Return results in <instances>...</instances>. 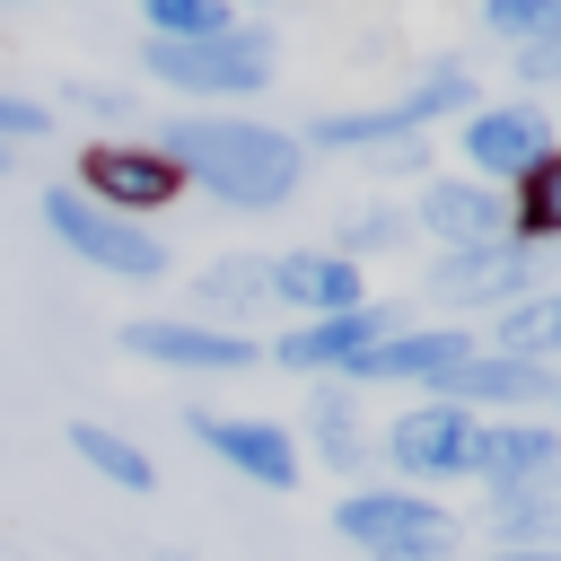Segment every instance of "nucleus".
<instances>
[{"label":"nucleus","mask_w":561,"mask_h":561,"mask_svg":"<svg viewBox=\"0 0 561 561\" xmlns=\"http://www.w3.org/2000/svg\"><path fill=\"white\" fill-rule=\"evenodd\" d=\"M158 158H167L175 175L210 184V193L237 202V210H272V202H289L298 175H307V149H298L289 131H272V123H228V114H175V123L158 131Z\"/></svg>","instance_id":"1"},{"label":"nucleus","mask_w":561,"mask_h":561,"mask_svg":"<svg viewBox=\"0 0 561 561\" xmlns=\"http://www.w3.org/2000/svg\"><path fill=\"white\" fill-rule=\"evenodd\" d=\"M44 228H53L79 263H96V272H114V280H158V272H167V245H158L140 219L96 210V202H88V193H70V184H53V193H44Z\"/></svg>","instance_id":"2"},{"label":"nucleus","mask_w":561,"mask_h":561,"mask_svg":"<svg viewBox=\"0 0 561 561\" xmlns=\"http://www.w3.org/2000/svg\"><path fill=\"white\" fill-rule=\"evenodd\" d=\"M456 105H473V79H465L456 61H438L430 79H412V88H403V96H386V105H359V114H316L298 149H377V140H403V131H421L430 114H456Z\"/></svg>","instance_id":"3"},{"label":"nucleus","mask_w":561,"mask_h":561,"mask_svg":"<svg viewBox=\"0 0 561 561\" xmlns=\"http://www.w3.org/2000/svg\"><path fill=\"white\" fill-rule=\"evenodd\" d=\"M149 70L184 96H254L272 79V35L263 26H219L202 44H149Z\"/></svg>","instance_id":"4"},{"label":"nucleus","mask_w":561,"mask_h":561,"mask_svg":"<svg viewBox=\"0 0 561 561\" xmlns=\"http://www.w3.org/2000/svg\"><path fill=\"white\" fill-rule=\"evenodd\" d=\"M333 526L377 561H447V535H456L447 508L421 500V491H351L333 508Z\"/></svg>","instance_id":"5"},{"label":"nucleus","mask_w":561,"mask_h":561,"mask_svg":"<svg viewBox=\"0 0 561 561\" xmlns=\"http://www.w3.org/2000/svg\"><path fill=\"white\" fill-rule=\"evenodd\" d=\"M473 438H482V421L465 412V403H412L394 430H386V456L403 465V473H421V482H438V473H473Z\"/></svg>","instance_id":"6"},{"label":"nucleus","mask_w":561,"mask_h":561,"mask_svg":"<svg viewBox=\"0 0 561 561\" xmlns=\"http://www.w3.org/2000/svg\"><path fill=\"white\" fill-rule=\"evenodd\" d=\"M465 158L482 175H535L552 158V123L535 105H482V114H465Z\"/></svg>","instance_id":"7"},{"label":"nucleus","mask_w":561,"mask_h":561,"mask_svg":"<svg viewBox=\"0 0 561 561\" xmlns=\"http://www.w3.org/2000/svg\"><path fill=\"white\" fill-rule=\"evenodd\" d=\"M123 351L167 359V368H254V342L228 324H184V316H140L123 324Z\"/></svg>","instance_id":"8"},{"label":"nucleus","mask_w":561,"mask_h":561,"mask_svg":"<svg viewBox=\"0 0 561 561\" xmlns=\"http://www.w3.org/2000/svg\"><path fill=\"white\" fill-rule=\"evenodd\" d=\"M184 430L210 447V456H228L245 482H263V491H289V473H298V447L280 438V421H228V412H184Z\"/></svg>","instance_id":"9"},{"label":"nucleus","mask_w":561,"mask_h":561,"mask_svg":"<svg viewBox=\"0 0 561 561\" xmlns=\"http://www.w3.org/2000/svg\"><path fill=\"white\" fill-rule=\"evenodd\" d=\"M473 473H482L491 491L552 482V473H561V430H552V421H482V438H473Z\"/></svg>","instance_id":"10"},{"label":"nucleus","mask_w":561,"mask_h":561,"mask_svg":"<svg viewBox=\"0 0 561 561\" xmlns=\"http://www.w3.org/2000/svg\"><path fill=\"white\" fill-rule=\"evenodd\" d=\"M272 298H280V307H307V324L368 307V298H359V263H351V254H316V245H298V254L272 263Z\"/></svg>","instance_id":"11"},{"label":"nucleus","mask_w":561,"mask_h":561,"mask_svg":"<svg viewBox=\"0 0 561 561\" xmlns=\"http://www.w3.org/2000/svg\"><path fill=\"white\" fill-rule=\"evenodd\" d=\"M526 280H535V254L526 245H465V254H447L438 272H430V289L447 298V307H491V298H526Z\"/></svg>","instance_id":"12"},{"label":"nucleus","mask_w":561,"mask_h":561,"mask_svg":"<svg viewBox=\"0 0 561 561\" xmlns=\"http://www.w3.org/2000/svg\"><path fill=\"white\" fill-rule=\"evenodd\" d=\"M88 193L96 210H158L175 193V167L158 149H123V140H96L88 149Z\"/></svg>","instance_id":"13"},{"label":"nucleus","mask_w":561,"mask_h":561,"mask_svg":"<svg viewBox=\"0 0 561 561\" xmlns=\"http://www.w3.org/2000/svg\"><path fill=\"white\" fill-rule=\"evenodd\" d=\"M421 228L430 237H447V254H465V245H500L508 237V202L491 193V184H421Z\"/></svg>","instance_id":"14"},{"label":"nucleus","mask_w":561,"mask_h":561,"mask_svg":"<svg viewBox=\"0 0 561 561\" xmlns=\"http://www.w3.org/2000/svg\"><path fill=\"white\" fill-rule=\"evenodd\" d=\"M465 359H473V342H465V333H447V324H430V333H386V342H368V351L351 359V377H412V386H447Z\"/></svg>","instance_id":"15"},{"label":"nucleus","mask_w":561,"mask_h":561,"mask_svg":"<svg viewBox=\"0 0 561 561\" xmlns=\"http://www.w3.org/2000/svg\"><path fill=\"white\" fill-rule=\"evenodd\" d=\"M368 342H386V316H377V307H351V316H324V324L280 333V368H342V377H351V359H359Z\"/></svg>","instance_id":"16"},{"label":"nucleus","mask_w":561,"mask_h":561,"mask_svg":"<svg viewBox=\"0 0 561 561\" xmlns=\"http://www.w3.org/2000/svg\"><path fill=\"white\" fill-rule=\"evenodd\" d=\"M456 394H473V403H543V394H552V368H543V359H508V351H473V359L438 386V403H456Z\"/></svg>","instance_id":"17"},{"label":"nucleus","mask_w":561,"mask_h":561,"mask_svg":"<svg viewBox=\"0 0 561 561\" xmlns=\"http://www.w3.org/2000/svg\"><path fill=\"white\" fill-rule=\"evenodd\" d=\"M70 447H79V465H96L114 491H149V482H158V465H149L131 438H114L105 421H70Z\"/></svg>","instance_id":"18"},{"label":"nucleus","mask_w":561,"mask_h":561,"mask_svg":"<svg viewBox=\"0 0 561 561\" xmlns=\"http://www.w3.org/2000/svg\"><path fill=\"white\" fill-rule=\"evenodd\" d=\"M482 526H491V535H500L508 552H517L526 535H552V543H561V500H552L543 482H526V491H491V508H482Z\"/></svg>","instance_id":"19"},{"label":"nucleus","mask_w":561,"mask_h":561,"mask_svg":"<svg viewBox=\"0 0 561 561\" xmlns=\"http://www.w3.org/2000/svg\"><path fill=\"white\" fill-rule=\"evenodd\" d=\"M491 342H500L508 359H543V351H561V289H543V298H508V316L491 324Z\"/></svg>","instance_id":"20"},{"label":"nucleus","mask_w":561,"mask_h":561,"mask_svg":"<svg viewBox=\"0 0 561 561\" xmlns=\"http://www.w3.org/2000/svg\"><path fill=\"white\" fill-rule=\"evenodd\" d=\"M193 298H202V307H263V298H272V263H254V254H219V263L193 280Z\"/></svg>","instance_id":"21"},{"label":"nucleus","mask_w":561,"mask_h":561,"mask_svg":"<svg viewBox=\"0 0 561 561\" xmlns=\"http://www.w3.org/2000/svg\"><path fill=\"white\" fill-rule=\"evenodd\" d=\"M140 18L158 26V44H202V35L237 26V18H228V0H140Z\"/></svg>","instance_id":"22"},{"label":"nucleus","mask_w":561,"mask_h":561,"mask_svg":"<svg viewBox=\"0 0 561 561\" xmlns=\"http://www.w3.org/2000/svg\"><path fill=\"white\" fill-rule=\"evenodd\" d=\"M307 421H316V447H324V465H342V473H351V465H359V430H351L359 412H351V394H342V386H324Z\"/></svg>","instance_id":"23"},{"label":"nucleus","mask_w":561,"mask_h":561,"mask_svg":"<svg viewBox=\"0 0 561 561\" xmlns=\"http://www.w3.org/2000/svg\"><path fill=\"white\" fill-rule=\"evenodd\" d=\"M482 26L508 44H543V35H561V0H482Z\"/></svg>","instance_id":"24"},{"label":"nucleus","mask_w":561,"mask_h":561,"mask_svg":"<svg viewBox=\"0 0 561 561\" xmlns=\"http://www.w3.org/2000/svg\"><path fill=\"white\" fill-rule=\"evenodd\" d=\"M517 228L526 237H561V158H543L526 175V202H517Z\"/></svg>","instance_id":"25"},{"label":"nucleus","mask_w":561,"mask_h":561,"mask_svg":"<svg viewBox=\"0 0 561 561\" xmlns=\"http://www.w3.org/2000/svg\"><path fill=\"white\" fill-rule=\"evenodd\" d=\"M44 123H53V114H44L35 96H9V88H0V149H9V140H44Z\"/></svg>","instance_id":"26"},{"label":"nucleus","mask_w":561,"mask_h":561,"mask_svg":"<svg viewBox=\"0 0 561 561\" xmlns=\"http://www.w3.org/2000/svg\"><path fill=\"white\" fill-rule=\"evenodd\" d=\"M517 79H561V35H543V44H517Z\"/></svg>","instance_id":"27"},{"label":"nucleus","mask_w":561,"mask_h":561,"mask_svg":"<svg viewBox=\"0 0 561 561\" xmlns=\"http://www.w3.org/2000/svg\"><path fill=\"white\" fill-rule=\"evenodd\" d=\"M394 237H403V219H394V210H377V219H359V228H351V245H342V254L359 263V245H394Z\"/></svg>","instance_id":"28"},{"label":"nucleus","mask_w":561,"mask_h":561,"mask_svg":"<svg viewBox=\"0 0 561 561\" xmlns=\"http://www.w3.org/2000/svg\"><path fill=\"white\" fill-rule=\"evenodd\" d=\"M500 561H561V543H517V552H500Z\"/></svg>","instance_id":"29"},{"label":"nucleus","mask_w":561,"mask_h":561,"mask_svg":"<svg viewBox=\"0 0 561 561\" xmlns=\"http://www.w3.org/2000/svg\"><path fill=\"white\" fill-rule=\"evenodd\" d=\"M0 175H9V149H0Z\"/></svg>","instance_id":"30"},{"label":"nucleus","mask_w":561,"mask_h":561,"mask_svg":"<svg viewBox=\"0 0 561 561\" xmlns=\"http://www.w3.org/2000/svg\"><path fill=\"white\" fill-rule=\"evenodd\" d=\"M158 561H184V552H158Z\"/></svg>","instance_id":"31"},{"label":"nucleus","mask_w":561,"mask_h":561,"mask_svg":"<svg viewBox=\"0 0 561 561\" xmlns=\"http://www.w3.org/2000/svg\"><path fill=\"white\" fill-rule=\"evenodd\" d=\"M552 394H561V377H552Z\"/></svg>","instance_id":"32"}]
</instances>
